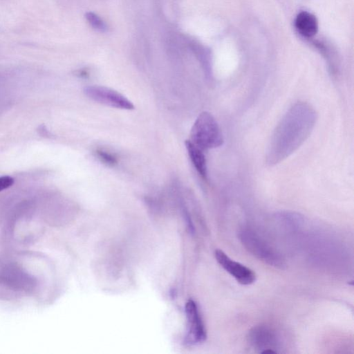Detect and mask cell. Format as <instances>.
Returning <instances> with one entry per match:
<instances>
[{
    "instance_id": "cell-9",
    "label": "cell",
    "mask_w": 354,
    "mask_h": 354,
    "mask_svg": "<svg viewBox=\"0 0 354 354\" xmlns=\"http://www.w3.org/2000/svg\"><path fill=\"white\" fill-rule=\"evenodd\" d=\"M185 144L189 157L196 170L203 178L206 179L207 176V169L203 150L195 145L190 140H186Z\"/></svg>"
},
{
    "instance_id": "cell-3",
    "label": "cell",
    "mask_w": 354,
    "mask_h": 354,
    "mask_svg": "<svg viewBox=\"0 0 354 354\" xmlns=\"http://www.w3.org/2000/svg\"><path fill=\"white\" fill-rule=\"evenodd\" d=\"M238 236L243 247L259 260L279 269H283L286 266L285 259L281 254L252 230L242 228Z\"/></svg>"
},
{
    "instance_id": "cell-14",
    "label": "cell",
    "mask_w": 354,
    "mask_h": 354,
    "mask_svg": "<svg viewBox=\"0 0 354 354\" xmlns=\"http://www.w3.org/2000/svg\"><path fill=\"white\" fill-rule=\"evenodd\" d=\"M38 132L42 136H45V137H48V138L50 137V133L46 128V127L44 125H41L40 127H39Z\"/></svg>"
},
{
    "instance_id": "cell-6",
    "label": "cell",
    "mask_w": 354,
    "mask_h": 354,
    "mask_svg": "<svg viewBox=\"0 0 354 354\" xmlns=\"http://www.w3.org/2000/svg\"><path fill=\"white\" fill-rule=\"evenodd\" d=\"M187 320V334L185 342L189 344L203 342L206 337V330L196 302L189 299L185 304Z\"/></svg>"
},
{
    "instance_id": "cell-7",
    "label": "cell",
    "mask_w": 354,
    "mask_h": 354,
    "mask_svg": "<svg viewBox=\"0 0 354 354\" xmlns=\"http://www.w3.org/2000/svg\"><path fill=\"white\" fill-rule=\"evenodd\" d=\"M214 256L218 264L238 283L242 285H250L256 280L255 272L247 266L230 258L223 250H216Z\"/></svg>"
},
{
    "instance_id": "cell-15",
    "label": "cell",
    "mask_w": 354,
    "mask_h": 354,
    "mask_svg": "<svg viewBox=\"0 0 354 354\" xmlns=\"http://www.w3.org/2000/svg\"><path fill=\"white\" fill-rule=\"evenodd\" d=\"M77 75L82 77H86L88 75V73L86 70H80L77 72Z\"/></svg>"
},
{
    "instance_id": "cell-12",
    "label": "cell",
    "mask_w": 354,
    "mask_h": 354,
    "mask_svg": "<svg viewBox=\"0 0 354 354\" xmlns=\"http://www.w3.org/2000/svg\"><path fill=\"white\" fill-rule=\"evenodd\" d=\"M95 153L97 158L109 166H113L117 163V158L112 153L102 149H97Z\"/></svg>"
},
{
    "instance_id": "cell-4",
    "label": "cell",
    "mask_w": 354,
    "mask_h": 354,
    "mask_svg": "<svg viewBox=\"0 0 354 354\" xmlns=\"http://www.w3.org/2000/svg\"><path fill=\"white\" fill-rule=\"evenodd\" d=\"M249 345L257 353H277L280 349V339L276 331L265 324L253 326L248 333Z\"/></svg>"
},
{
    "instance_id": "cell-10",
    "label": "cell",
    "mask_w": 354,
    "mask_h": 354,
    "mask_svg": "<svg viewBox=\"0 0 354 354\" xmlns=\"http://www.w3.org/2000/svg\"><path fill=\"white\" fill-rule=\"evenodd\" d=\"M275 220L283 227L289 230L298 229L304 223L301 214L291 211H281L274 215Z\"/></svg>"
},
{
    "instance_id": "cell-13",
    "label": "cell",
    "mask_w": 354,
    "mask_h": 354,
    "mask_svg": "<svg viewBox=\"0 0 354 354\" xmlns=\"http://www.w3.org/2000/svg\"><path fill=\"white\" fill-rule=\"evenodd\" d=\"M14 183V179L8 176H4L0 177V192L6 189Z\"/></svg>"
},
{
    "instance_id": "cell-1",
    "label": "cell",
    "mask_w": 354,
    "mask_h": 354,
    "mask_svg": "<svg viewBox=\"0 0 354 354\" xmlns=\"http://www.w3.org/2000/svg\"><path fill=\"white\" fill-rule=\"evenodd\" d=\"M317 118L315 110L307 102H299L291 106L272 133L266 163L278 164L299 148L313 131Z\"/></svg>"
},
{
    "instance_id": "cell-5",
    "label": "cell",
    "mask_w": 354,
    "mask_h": 354,
    "mask_svg": "<svg viewBox=\"0 0 354 354\" xmlns=\"http://www.w3.org/2000/svg\"><path fill=\"white\" fill-rule=\"evenodd\" d=\"M85 95L98 103L125 110L134 109L133 103L119 92L101 86H89L84 90Z\"/></svg>"
},
{
    "instance_id": "cell-8",
    "label": "cell",
    "mask_w": 354,
    "mask_h": 354,
    "mask_svg": "<svg viewBox=\"0 0 354 354\" xmlns=\"http://www.w3.org/2000/svg\"><path fill=\"white\" fill-rule=\"evenodd\" d=\"M295 26L299 34L305 37L314 36L318 30L317 18L313 14L306 11H302L297 15Z\"/></svg>"
},
{
    "instance_id": "cell-2",
    "label": "cell",
    "mask_w": 354,
    "mask_h": 354,
    "mask_svg": "<svg viewBox=\"0 0 354 354\" xmlns=\"http://www.w3.org/2000/svg\"><path fill=\"white\" fill-rule=\"evenodd\" d=\"M189 140L203 151L219 147L224 141L218 122L207 111L197 117L191 129Z\"/></svg>"
},
{
    "instance_id": "cell-11",
    "label": "cell",
    "mask_w": 354,
    "mask_h": 354,
    "mask_svg": "<svg viewBox=\"0 0 354 354\" xmlns=\"http://www.w3.org/2000/svg\"><path fill=\"white\" fill-rule=\"evenodd\" d=\"M85 17L93 29L103 32L107 31V25L95 13L93 12H88L85 14Z\"/></svg>"
}]
</instances>
